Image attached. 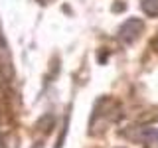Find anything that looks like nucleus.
<instances>
[{
    "mask_svg": "<svg viewBox=\"0 0 158 148\" xmlns=\"http://www.w3.org/2000/svg\"><path fill=\"white\" fill-rule=\"evenodd\" d=\"M140 30H142V22H138V20H128L125 26L121 28V36L125 38L127 42H132L135 38H138Z\"/></svg>",
    "mask_w": 158,
    "mask_h": 148,
    "instance_id": "1",
    "label": "nucleus"
},
{
    "mask_svg": "<svg viewBox=\"0 0 158 148\" xmlns=\"http://www.w3.org/2000/svg\"><path fill=\"white\" fill-rule=\"evenodd\" d=\"M142 10L148 16H158V0H142Z\"/></svg>",
    "mask_w": 158,
    "mask_h": 148,
    "instance_id": "2",
    "label": "nucleus"
}]
</instances>
